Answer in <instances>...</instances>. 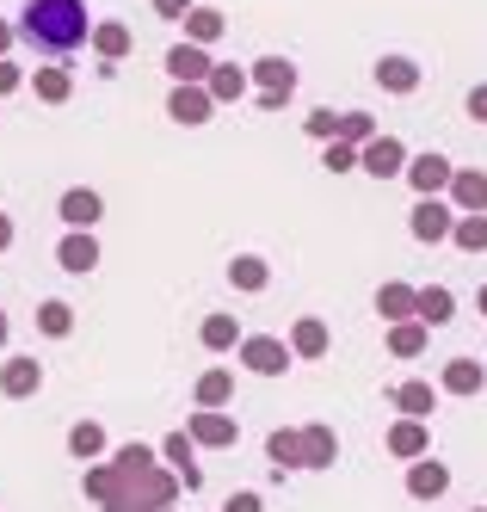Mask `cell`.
<instances>
[{
    "mask_svg": "<svg viewBox=\"0 0 487 512\" xmlns=\"http://www.w3.org/2000/svg\"><path fill=\"white\" fill-rule=\"evenodd\" d=\"M389 401L401 408V420H432V408H438V389H432L426 377H407V383H395V389H389Z\"/></svg>",
    "mask_w": 487,
    "mask_h": 512,
    "instance_id": "obj_20",
    "label": "cell"
},
{
    "mask_svg": "<svg viewBox=\"0 0 487 512\" xmlns=\"http://www.w3.org/2000/svg\"><path fill=\"white\" fill-rule=\"evenodd\" d=\"M210 112H216L210 87H173V93H167V118H173V124H185V130L210 124Z\"/></svg>",
    "mask_w": 487,
    "mask_h": 512,
    "instance_id": "obj_14",
    "label": "cell"
},
{
    "mask_svg": "<svg viewBox=\"0 0 487 512\" xmlns=\"http://www.w3.org/2000/svg\"><path fill=\"white\" fill-rule=\"evenodd\" d=\"M407 229H414V241L438 247V241H451V235H457V210L444 204V198H420L414 210H407Z\"/></svg>",
    "mask_w": 487,
    "mask_h": 512,
    "instance_id": "obj_5",
    "label": "cell"
},
{
    "mask_svg": "<svg viewBox=\"0 0 487 512\" xmlns=\"http://www.w3.org/2000/svg\"><path fill=\"white\" fill-rule=\"evenodd\" d=\"M290 352H296V358H327V352H333L327 321H321V315H296V321H290Z\"/></svg>",
    "mask_w": 487,
    "mask_h": 512,
    "instance_id": "obj_22",
    "label": "cell"
},
{
    "mask_svg": "<svg viewBox=\"0 0 487 512\" xmlns=\"http://www.w3.org/2000/svg\"><path fill=\"white\" fill-rule=\"evenodd\" d=\"M56 216H62L68 229H93L99 216H105V198H99L93 186H68V192L56 198Z\"/></svg>",
    "mask_w": 487,
    "mask_h": 512,
    "instance_id": "obj_16",
    "label": "cell"
},
{
    "mask_svg": "<svg viewBox=\"0 0 487 512\" xmlns=\"http://www.w3.org/2000/svg\"><path fill=\"white\" fill-rule=\"evenodd\" d=\"M370 75H377V87H383V93H395V99L420 93V81H426L414 56H377V68H370Z\"/></svg>",
    "mask_w": 487,
    "mask_h": 512,
    "instance_id": "obj_13",
    "label": "cell"
},
{
    "mask_svg": "<svg viewBox=\"0 0 487 512\" xmlns=\"http://www.w3.org/2000/svg\"><path fill=\"white\" fill-rule=\"evenodd\" d=\"M407 142L401 136H377V142H364L358 149V173H370V179H407Z\"/></svg>",
    "mask_w": 487,
    "mask_h": 512,
    "instance_id": "obj_4",
    "label": "cell"
},
{
    "mask_svg": "<svg viewBox=\"0 0 487 512\" xmlns=\"http://www.w3.org/2000/svg\"><path fill=\"white\" fill-rule=\"evenodd\" d=\"M99 512H148V506H130V500H111V506H99Z\"/></svg>",
    "mask_w": 487,
    "mask_h": 512,
    "instance_id": "obj_48",
    "label": "cell"
},
{
    "mask_svg": "<svg viewBox=\"0 0 487 512\" xmlns=\"http://www.w3.org/2000/svg\"><path fill=\"white\" fill-rule=\"evenodd\" d=\"M155 13L161 19H185V13H192V0H155Z\"/></svg>",
    "mask_w": 487,
    "mask_h": 512,
    "instance_id": "obj_45",
    "label": "cell"
},
{
    "mask_svg": "<svg viewBox=\"0 0 487 512\" xmlns=\"http://www.w3.org/2000/svg\"><path fill=\"white\" fill-rule=\"evenodd\" d=\"M383 451H389V457H401V463L432 457V432H426V420H395V426L383 432Z\"/></svg>",
    "mask_w": 487,
    "mask_h": 512,
    "instance_id": "obj_11",
    "label": "cell"
},
{
    "mask_svg": "<svg viewBox=\"0 0 487 512\" xmlns=\"http://www.w3.org/2000/svg\"><path fill=\"white\" fill-rule=\"evenodd\" d=\"M7 247H13V216L0 210V253H7Z\"/></svg>",
    "mask_w": 487,
    "mask_h": 512,
    "instance_id": "obj_47",
    "label": "cell"
},
{
    "mask_svg": "<svg viewBox=\"0 0 487 512\" xmlns=\"http://www.w3.org/2000/svg\"><path fill=\"white\" fill-rule=\"evenodd\" d=\"M161 457H167V469L185 482V494H198V488H204V469H198V438L185 432V426L161 438Z\"/></svg>",
    "mask_w": 487,
    "mask_h": 512,
    "instance_id": "obj_6",
    "label": "cell"
},
{
    "mask_svg": "<svg viewBox=\"0 0 487 512\" xmlns=\"http://www.w3.org/2000/svg\"><path fill=\"white\" fill-rule=\"evenodd\" d=\"M148 512H173V506H148Z\"/></svg>",
    "mask_w": 487,
    "mask_h": 512,
    "instance_id": "obj_51",
    "label": "cell"
},
{
    "mask_svg": "<svg viewBox=\"0 0 487 512\" xmlns=\"http://www.w3.org/2000/svg\"><path fill=\"white\" fill-rule=\"evenodd\" d=\"M19 44H31L37 56H74L81 44H93V19L81 0H25Z\"/></svg>",
    "mask_w": 487,
    "mask_h": 512,
    "instance_id": "obj_1",
    "label": "cell"
},
{
    "mask_svg": "<svg viewBox=\"0 0 487 512\" xmlns=\"http://www.w3.org/2000/svg\"><path fill=\"white\" fill-rule=\"evenodd\" d=\"M198 408H229V401H235V371H222V364H216V371H204L198 377Z\"/></svg>",
    "mask_w": 487,
    "mask_h": 512,
    "instance_id": "obj_31",
    "label": "cell"
},
{
    "mask_svg": "<svg viewBox=\"0 0 487 512\" xmlns=\"http://www.w3.org/2000/svg\"><path fill=\"white\" fill-rule=\"evenodd\" d=\"M253 377H284L290 364H296V352H290V340H278V334H247L241 340V352H235Z\"/></svg>",
    "mask_w": 487,
    "mask_h": 512,
    "instance_id": "obj_2",
    "label": "cell"
},
{
    "mask_svg": "<svg viewBox=\"0 0 487 512\" xmlns=\"http://www.w3.org/2000/svg\"><path fill=\"white\" fill-rule=\"evenodd\" d=\"M340 463V432L327 420H309L303 426V469H333Z\"/></svg>",
    "mask_w": 487,
    "mask_h": 512,
    "instance_id": "obj_18",
    "label": "cell"
},
{
    "mask_svg": "<svg viewBox=\"0 0 487 512\" xmlns=\"http://www.w3.org/2000/svg\"><path fill=\"white\" fill-rule=\"evenodd\" d=\"M303 130H309V136L321 142V149H327V142L340 136V112H327V105H321V112H309V118H303Z\"/></svg>",
    "mask_w": 487,
    "mask_h": 512,
    "instance_id": "obj_41",
    "label": "cell"
},
{
    "mask_svg": "<svg viewBox=\"0 0 487 512\" xmlns=\"http://www.w3.org/2000/svg\"><path fill=\"white\" fill-rule=\"evenodd\" d=\"M407 494H414V500H444V494H451V469H444L438 457L407 463Z\"/></svg>",
    "mask_w": 487,
    "mask_h": 512,
    "instance_id": "obj_19",
    "label": "cell"
},
{
    "mask_svg": "<svg viewBox=\"0 0 487 512\" xmlns=\"http://www.w3.org/2000/svg\"><path fill=\"white\" fill-rule=\"evenodd\" d=\"M81 494H87V500H99V506H111V500H124V475L111 469V463H87Z\"/></svg>",
    "mask_w": 487,
    "mask_h": 512,
    "instance_id": "obj_29",
    "label": "cell"
},
{
    "mask_svg": "<svg viewBox=\"0 0 487 512\" xmlns=\"http://www.w3.org/2000/svg\"><path fill=\"white\" fill-rule=\"evenodd\" d=\"M19 44V25H7V19H0V62H7V50Z\"/></svg>",
    "mask_w": 487,
    "mask_h": 512,
    "instance_id": "obj_46",
    "label": "cell"
},
{
    "mask_svg": "<svg viewBox=\"0 0 487 512\" xmlns=\"http://www.w3.org/2000/svg\"><path fill=\"white\" fill-rule=\"evenodd\" d=\"M204 87H210V99H216V105H241V99H247V87H253V75H247V68H235V62H216V75H210Z\"/></svg>",
    "mask_w": 487,
    "mask_h": 512,
    "instance_id": "obj_26",
    "label": "cell"
},
{
    "mask_svg": "<svg viewBox=\"0 0 487 512\" xmlns=\"http://www.w3.org/2000/svg\"><path fill=\"white\" fill-rule=\"evenodd\" d=\"M25 81H31V75H25V68H19L13 56H7V62H0V99H7V93H19Z\"/></svg>",
    "mask_w": 487,
    "mask_h": 512,
    "instance_id": "obj_42",
    "label": "cell"
},
{
    "mask_svg": "<svg viewBox=\"0 0 487 512\" xmlns=\"http://www.w3.org/2000/svg\"><path fill=\"white\" fill-rule=\"evenodd\" d=\"M37 334H50V340H68V334H74V309H68L62 297L37 303Z\"/></svg>",
    "mask_w": 487,
    "mask_h": 512,
    "instance_id": "obj_36",
    "label": "cell"
},
{
    "mask_svg": "<svg viewBox=\"0 0 487 512\" xmlns=\"http://www.w3.org/2000/svg\"><path fill=\"white\" fill-rule=\"evenodd\" d=\"M198 340H204V352H241V321L235 315H204L198 321Z\"/></svg>",
    "mask_w": 487,
    "mask_h": 512,
    "instance_id": "obj_25",
    "label": "cell"
},
{
    "mask_svg": "<svg viewBox=\"0 0 487 512\" xmlns=\"http://www.w3.org/2000/svg\"><path fill=\"white\" fill-rule=\"evenodd\" d=\"M451 179H457V167L444 161L438 149H426V155H414V161H407V186H414L420 198H438V192H451Z\"/></svg>",
    "mask_w": 487,
    "mask_h": 512,
    "instance_id": "obj_8",
    "label": "cell"
},
{
    "mask_svg": "<svg viewBox=\"0 0 487 512\" xmlns=\"http://www.w3.org/2000/svg\"><path fill=\"white\" fill-rule=\"evenodd\" d=\"M130 44H136V31L124 25V19H99L93 25V50H99V62L111 68V62H124L130 56Z\"/></svg>",
    "mask_w": 487,
    "mask_h": 512,
    "instance_id": "obj_24",
    "label": "cell"
},
{
    "mask_svg": "<svg viewBox=\"0 0 487 512\" xmlns=\"http://www.w3.org/2000/svg\"><path fill=\"white\" fill-rule=\"evenodd\" d=\"M167 75H173V87H204L216 75V62H210L204 44H173L167 50Z\"/></svg>",
    "mask_w": 487,
    "mask_h": 512,
    "instance_id": "obj_9",
    "label": "cell"
},
{
    "mask_svg": "<svg viewBox=\"0 0 487 512\" xmlns=\"http://www.w3.org/2000/svg\"><path fill=\"white\" fill-rule=\"evenodd\" d=\"M463 112H469L475 124H487V81H481V87H469V99H463Z\"/></svg>",
    "mask_w": 487,
    "mask_h": 512,
    "instance_id": "obj_44",
    "label": "cell"
},
{
    "mask_svg": "<svg viewBox=\"0 0 487 512\" xmlns=\"http://www.w3.org/2000/svg\"><path fill=\"white\" fill-rule=\"evenodd\" d=\"M420 321H426V327H451V321H457V297H451L444 284H426V290H420Z\"/></svg>",
    "mask_w": 487,
    "mask_h": 512,
    "instance_id": "obj_33",
    "label": "cell"
},
{
    "mask_svg": "<svg viewBox=\"0 0 487 512\" xmlns=\"http://www.w3.org/2000/svg\"><path fill=\"white\" fill-rule=\"evenodd\" d=\"M222 512H266V500H259L253 488H241V494H229V500H222Z\"/></svg>",
    "mask_w": 487,
    "mask_h": 512,
    "instance_id": "obj_43",
    "label": "cell"
},
{
    "mask_svg": "<svg viewBox=\"0 0 487 512\" xmlns=\"http://www.w3.org/2000/svg\"><path fill=\"white\" fill-rule=\"evenodd\" d=\"M229 284L241 290V297H259V290L272 284V266L259 260V253H235V260H229Z\"/></svg>",
    "mask_w": 487,
    "mask_h": 512,
    "instance_id": "obj_27",
    "label": "cell"
},
{
    "mask_svg": "<svg viewBox=\"0 0 487 512\" xmlns=\"http://www.w3.org/2000/svg\"><path fill=\"white\" fill-rule=\"evenodd\" d=\"M37 389H44V364H37V358L13 352L7 364H0V395H7V401H31Z\"/></svg>",
    "mask_w": 487,
    "mask_h": 512,
    "instance_id": "obj_10",
    "label": "cell"
},
{
    "mask_svg": "<svg viewBox=\"0 0 487 512\" xmlns=\"http://www.w3.org/2000/svg\"><path fill=\"white\" fill-rule=\"evenodd\" d=\"M383 346H389V358H420V352L432 346V327H426V321H395Z\"/></svg>",
    "mask_w": 487,
    "mask_h": 512,
    "instance_id": "obj_28",
    "label": "cell"
},
{
    "mask_svg": "<svg viewBox=\"0 0 487 512\" xmlns=\"http://www.w3.org/2000/svg\"><path fill=\"white\" fill-rule=\"evenodd\" d=\"M463 253H487V216H457V235H451Z\"/></svg>",
    "mask_w": 487,
    "mask_h": 512,
    "instance_id": "obj_39",
    "label": "cell"
},
{
    "mask_svg": "<svg viewBox=\"0 0 487 512\" xmlns=\"http://www.w3.org/2000/svg\"><path fill=\"white\" fill-rule=\"evenodd\" d=\"M7 334H13V327H7V309H0V352H7Z\"/></svg>",
    "mask_w": 487,
    "mask_h": 512,
    "instance_id": "obj_49",
    "label": "cell"
},
{
    "mask_svg": "<svg viewBox=\"0 0 487 512\" xmlns=\"http://www.w3.org/2000/svg\"><path fill=\"white\" fill-rule=\"evenodd\" d=\"M475 512H481V506H475Z\"/></svg>",
    "mask_w": 487,
    "mask_h": 512,
    "instance_id": "obj_52",
    "label": "cell"
},
{
    "mask_svg": "<svg viewBox=\"0 0 487 512\" xmlns=\"http://www.w3.org/2000/svg\"><path fill=\"white\" fill-rule=\"evenodd\" d=\"M185 432L198 438V451H229L235 438H241V426H235V414H222V408H198L192 420H185Z\"/></svg>",
    "mask_w": 487,
    "mask_h": 512,
    "instance_id": "obj_7",
    "label": "cell"
},
{
    "mask_svg": "<svg viewBox=\"0 0 487 512\" xmlns=\"http://www.w3.org/2000/svg\"><path fill=\"white\" fill-rule=\"evenodd\" d=\"M377 315L395 327V321H420V290L414 284H401V278H389L383 290H377Z\"/></svg>",
    "mask_w": 487,
    "mask_h": 512,
    "instance_id": "obj_21",
    "label": "cell"
},
{
    "mask_svg": "<svg viewBox=\"0 0 487 512\" xmlns=\"http://www.w3.org/2000/svg\"><path fill=\"white\" fill-rule=\"evenodd\" d=\"M475 309H481V315H487V284H481V290H475Z\"/></svg>",
    "mask_w": 487,
    "mask_h": 512,
    "instance_id": "obj_50",
    "label": "cell"
},
{
    "mask_svg": "<svg viewBox=\"0 0 487 512\" xmlns=\"http://www.w3.org/2000/svg\"><path fill=\"white\" fill-rule=\"evenodd\" d=\"M31 93L44 99V105H68V93H74V75H68V68H37V75H31Z\"/></svg>",
    "mask_w": 487,
    "mask_h": 512,
    "instance_id": "obj_35",
    "label": "cell"
},
{
    "mask_svg": "<svg viewBox=\"0 0 487 512\" xmlns=\"http://www.w3.org/2000/svg\"><path fill=\"white\" fill-rule=\"evenodd\" d=\"M321 167H327V173H358V149H352V142H327V149H321Z\"/></svg>",
    "mask_w": 487,
    "mask_h": 512,
    "instance_id": "obj_40",
    "label": "cell"
},
{
    "mask_svg": "<svg viewBox=\"0 0 487 512\" xmlns=\"http://www.w3.org/2000/svg\"><path fill=\"white\" fill-rule=\"evenodd\" d=\"M266 457H272V469H303V426H278V432H266Z\"/></svg>",
    "mask_w": 487,
    "mask_h": 512,
    "instance_id": "obj_30",
    "label": "cell"
},
{
    "mask_svg": "<svg viewBox=\"0 0 487 512\" xmlns=\"http://www.w3.org/2000/svg\"><path fill=\"white\" fill-rule=\"evenodd\" d=\"M383 130H377V118L370 112H340V136L333 142H352V149H364V142H377Z\"/></svg>",
    "mask_w": 487,
    "mask_h": 512,
    "instance_id": "obj_38",
    "label": "cell"
},
{
    "mask_svg": "<svg viewBox=\"0 0 487 512\" xmlns=\"http://www.w3.org/2000/svg\"><path fill=\"white\" fill-rule=\"evenodd\" d=\"M68 457H81V463L105 457V426H99V420H74V426H68Z\"/></svg>",
    "mask_w": 487,
    "mask_h": 512,
    "instance_id": "obj_32",
    "label": "cell"
},
{
    "mask_svg": "<svg viewBox=\"0 0 487 512\" xmlns=\"http://www.w3.org/2000/svg\"><path fill=\"white\" fill-rule=\"evenodd\" d=\"M179 488H185V482H179L173 469H161V463L142 469V475H124V500H130V506H173Z\"/></svg>",
    "mask_w": 487,
    "mask_h": 512,
    "instance_id": "obj_3",
    "label": "cell"
},
{
    "mask_svg": "<svg viewBox=\"0 0 487 512\" xmlns=\"http://www.w3.org/2000/svg\"><path fill=\"white\" fill-rule=\"evenodd\" d=\"M247 75H253L259 93H284V99L296 93V62H290V56H259Z\"/></svg>",
    "mask_w": 487,
    "mask_h": 512,
    "instance_id": "obj_23",
    "label": "cell"
},
{
    "mask_svg": "<svg viewBox=\"0 0 487 512\" xmlns=\"http://www.w3.org/2000/svg\"><path fill=\"white\" fill-rule=\"evenodd\" d=\"M438 389H444V395H463V401L481 395V389H487V364H481V358H444V364H438Z\"/></svg>",
    "mask_w": 487,
    "mask_h": 512,
    "instance_id": "obj_12",
    "label": "cell"
},
{
    "mask_svg": "<svg viewBox=\"0 0 487 512\" xmlns=\"http://www.w3.org/2000/svg\"><path fill=\"white\" fill-rule=\"evenodd\" d=\"M56 266L74 272V278H87V272L99 266V241H93V229H68V235L56 241Z\"/></svg>",
    "mask_w": 487,
    "mask_h": 512,
    "instance_id": "obj_15",
    "label": "cell"
},
{
    "mask_svg": "<svg viewBox=\"0 0 487 512\" xmlns=\"http://www.w3.org/2000/svg\"><path fill=\"white\" fill-rule=\"evenodd\" d=\"M155 445H142V438H130V445H118V451H111V469H118V475H142V469H155Z\"/></svg>",
    "mask_w": 487,
    "mask_h": 512,
    "instance_id": "obj_37",
    "label": "cell"
},
{
    "mask_svg": "<svg viewBox=\"0 0 487 512\" xmlns=\"http://www.w3.org/2000/svg\"><path fill=\"white\" fill-rule=\"evenodd\" d=\"M451 210L457 216H487V167H457V179H451Z\"/></svg>",
    "mask_w": 487,
    "mask_h": 512,
    "instance_id": "obj_17",
    "label": "cell"
},
{
    "mask_svg": "<svg viewBox=\"0 0 487 512\" xmlns=\"http://www.w3.org/2000/svg\"><path fill=\"white\" fill-rule=\"evenodd\" d=\"M222 31H229V19H222L216 7H192V13H185V44H216Z\"/></svg>",
    "mask_w": 487,
    "mask_h": 512,
    "instance_id": "obj_34",
    "label": "cell"
}]
</instances>
